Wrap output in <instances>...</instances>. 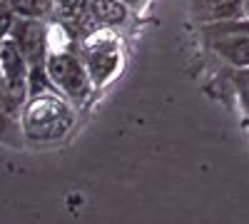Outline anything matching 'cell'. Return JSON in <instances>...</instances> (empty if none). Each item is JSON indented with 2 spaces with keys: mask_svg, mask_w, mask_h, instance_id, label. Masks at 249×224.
I'll use <instances>...</instances> for the list:
<instances>
[{
  "mask_svg": "<svg viewBox=\"0 0 249 224\" xmlns=\"http://www.w3.org/2000/svg\"><path fill=\"white\" fill-rule=\"evenodd\" d=\"M82 63H85L90 80L95 87H102L105 83L117 75L120 65H122V50H120V40L107 35V33H97L92 35L85 50H82Z\"/></svg>",
  "mask_w": 249,
  "mask_h": 224,
  "instance_id": "cell-3",
  "label": "cell"
},
{
  "mask_svg": "<svg viewBox=\"0 0 249 224\" xmlns=\"http://www.w3.org/2000/svg\"><path fill=\"white\" fill-rule=\"evenodd\" d=\"M8 37L20 48L30 68L45 65L50 43H48V25L43 23V17H18Z\"/></svg>",
  "mask_w": 249,
  "mask_h": 224,
  "instance_id": "cell-4",
  "label": "cell"
},
{
  "mask_svg": "<svg viewBox=\"0 0 249 224\" xmlns=\"http://www.w3.org/2000/svg\"><path fill=\"white\" fill-rule=\"evenodd\" d=\"M90 13L97 23L102 25H120L127 20L130 8L122 3V0H90Z\"/></svg>",
  "mask_w": 249,
  "mask_h": 224,
  "instance_id": "cell-7",
  "label": "cell"
},
{
  "mask_svg": "<svg viewBox=\"0 0 249 224\" xmlns=\"http://www.w3.org/2000/svg\"><path fill=\"white\" fill-rule=\"evenodd\" d=\"M18 17H43L48 13V0H5Z\"/></svg>",
  "mask_w": 249,
  "mask_h": 224,
  "instance_id": "cell-8",
  "label": "cell"
},
{
  "mask_svg": "<svg viewBox=\"0 0 249 224\" xmlns=\"http://www.w3.org/2000/svg\"><path fill=\"white\" fill-rule=\"evenodd\" d=\"M15 20H18V15L13 13V8L5 3V0H0V40L10 35Z\"/></svg>",
  "mask_w": 249,
  "mask_h": 224,
  "instance_id": "cell-9",
  "label": "cell"
},
{
  "mask_svg": "<svg viewBox=\"0 0 249 224\" xmlns=\"http://www.w3.org/2000/svg\"><path fill=\"white\" fill-rule=\"evenodd\" d=\"M0 72H3L8 95L23 107L30 87V65L10 37H3V43H0Z\"/></svg>",
  "mask_w": 249,
  "mask_h": 224,
  "instance_id": "cell-5",
  "label": "cell"
},
{
  "mask_svg": "<svg viewBox=\"0 0 249 224\" xmlns=\"http://www.w3.org/2000/svg\"><path fill=\"white\" fill-rule=\"evenodd\" d=\"M212 48H214L232 68H249V30L219 33V35L212 40Z\"/></svg>",
  "mask_w": 249,
  "mask_h": 224,
  "instance_id": "cell-6",
  "label": "cell"
},
{
  "mask_svg": "<svg viewBox=\"0 0 249 224\" xmlns=\"http://www.w3.org/2000/svg\"><path fill=\"white\" fill-rule=\"evenodd\" d=\"M10 122H15V120L5 117L3 110H0V142H8V127H10Z\"/></svg>",
  "mask_w": 249,
  "mask_h": 224,
  "instance_id": "cell-11",
  "label": "cell"
},
{
  "mask_svg": "<svg viewBox=\"0 0 249 224\" xmlns=\"http://www.w3.org/2000/svg\"><path fill=\"white\" fill-rule=\"evenodd\" d=\"M234 85H237V92L242 97L244 107L249 110V68H237L234 72Z\"/></svg>",
  "mask_w": 249,
  "mask_h": 224,
  "instance_id": "cell-10",
  "label": "cell"
},
{
  "mask_svg": "<svg viewBox=\"0 0 249 224\" xmlns=\"http://www.w3.org/2000/svg\"><path fill=\"white\" fill-rule=\"evenodd\" d=\"M122 3H124V5H127L130 10H135V8H140V5L144 3V0H122Z\"/></svg>",
  "mask_w": 249,
  "mask_h": 224,
  "instance_id": "cell-12",
  "label": "cell"
},
{
  "mask_svg": "<svg viewBox=\"0 0 249 224\" xmlns=\"http://www.w3.org/2000/svg\"><path fill=\"white\" fill-rule=\"evenodd\" d=\"M48 77L57 92H62L72 105H85L92 95V80L90 72L82 63V57H77L70 50H50L45 60Z\"/></svg>",
  "mask_w": 249,
  "mask_h": 224,
  "instance_id": "cell-2",
  "label": "cell"
},
{
  "mask_svg": "<svg viewBox=\"0 0 249 224\" xmlns=\"http://www.w3.org/2000/svg\"><path fill=\"white\" fill-rule=\"evenodd\" d=\"M3 90H5V83H3V72H0V95H3Z\"/></svg>",
  "mask_w": 249,
  "mask_h": 224,
  "instance_id": "cell-13",
  "label": "cell"
},
{
  "mask_svg": "<svg viewBox=\"0 0 249 224\" xmlns=\"http://www.w3.org/2000/svg\"><path fill=\"white\" fill-rule=\"evenodd\" d=\"M18 127L30 145H53L65 139L75 127V107L55 87L30 92L20 110Z\"/></svg>",
  "mask_w": 249,
  "mask_h": 224,
  "instance_id": "cell-1",
  "label": "cell"
}]
</instances>
